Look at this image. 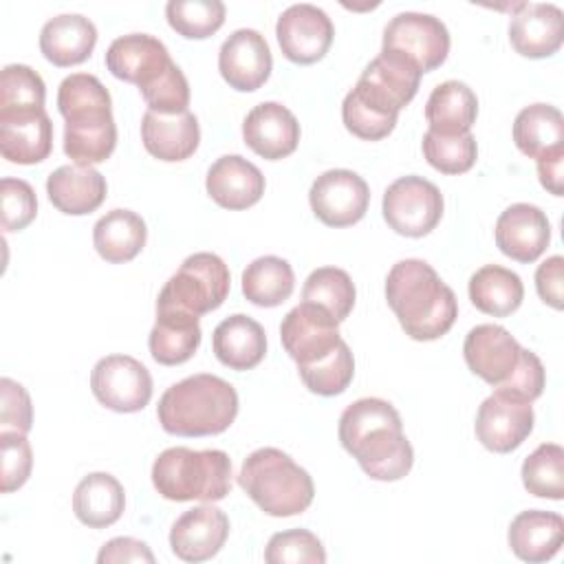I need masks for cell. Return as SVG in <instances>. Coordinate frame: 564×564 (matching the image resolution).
<instances>
[{
  "label": "cell",
  "instance_id": "6da1fadb",
  "mask_svg": "<svg viewBox=\"0 0 564 564\" xmlns=\"http://www.w3.org/2000/svg\"><path fill=\"white\" fill-rule=\"evenodd\" d=\"M339 443L352 454L372 480H401L410 474L414 449L392 403L366 397L350 403L339 416Z\"/></svg>",
  "mask_w": 564,
  "mask_h": 564
},
{
  "label": "cell",
  "instance_id": "7a4b0ae2",
  "mask_svg": "<svg viewBox=\"0 0 564 564\" xmlns=\"http://www.w3.org/2000/svg\"><path fill=\"white\" fill-rule=\"evenodd\" d=\"M386 300L405 335L416 341L443 337L458 315L454 291L425 260L416 258L399 260L388 271Z\"/></svg>",
  "mask_w": 564,
  "mask_h": 564
},
{
  "label": "cell",
  "instance_id": "3957f363",
  "mask_svg": "<svg viewBox=\"0 0 564 564\" xmlns=\"http://www.w3.org/2000/svg\"><path fill=\"white\" fill-rule=\"evenodd\" d=\"M238 414L234 386L216 375H192L172 383L159 399L156 416L167 434L212 436L225 432Z\"/></svg>",
  "mask_w": 564,
  "mask_h": 564
},
{
  "label": "cell",
  "instance_id": "277c9868",
  "mask_svg": "<svg viewBox=\"0 0 564 564\" xmlns=\"http://www.w3.org/2000/svg\"><path fill=\"white\" fill-rule=\"evenodd\" d=\"M245 494L273 518H289L306 511L315 496L313 478L289 454L278 447L251 452L238 474Z\"/></svg>",
  "mask_w": 564,
  "mask_h": 564
},
{
  "label": "cell",
  "instance_id": "5b68a950",
  "mask_svg": "<svg viewBox=\"0 0 564 564\" xmlns=\"http://www.w3.org/2000/svg\"><path fill=\"white\" fill-rule=\"evenodd\" d=\"M152 485L174 502H216L231 489V458L223 449L170 447L152 465Z\"/></svg>",
  "mask_w": 564,
  "mask_h": 564
},
{
  "label": "cell",
  "instance_id": "8992f818",
  "mask_svg": "<svg viewBox=\"0 0 564 564\" xmlns=\"http://www.w3.org/2000/svg\"><path fill=\"white\" fill-rule=\"evenodd\" d=\"M229 286V269L220 256L209 251L192 253L161 289L156 315L198 319L227 300Z\"/></svg>",
  "mask_w": 564,
  "mask_h": 564
},
{
  "label": "cell",
  "instance_id": "52a82bcc",
  "mask_svg": "<svg viewBox=\"0 0 564 564\" xmlns=\"http://www.w3.org/2000/svg\"><path fill=\"white\" fill-rule=\"evenodd\" d=\"M421 75L412 62L381 51L364 68L350 95L372 112L397 121L399 110L414 99Z\"/></svg>",
  "mask_w": 564,
  "mask_h": 564
},
{
  "label": "cell",
  "instance_id": "ba28073f",
  "mask_svg": "<svg viewBox=\"0 0 564 564\" xmlns=\"http://www.w3.org/2000/svg\"><path fill=\"white\" fill-rule=\"evenodd\" d=\"M381 51L412 62L421 73H430L447 59L449 31L430 13H397L383 29Z\"/></svg>",
  "mask_w": 564,
  "mask_h": 564
},
{
  "label": "cell",
  "instance_id": "9c48e42d",
  "mask_svg": "<svg viewBox=\"0 0 564 564\" xmlns=\"http://www.w3.org/2000/svg\"><path fill=\"white\" fill-rule=\"evenodd\" d=\"M443 194L423 176H401L383 194V218L388 227L408 238L427 236L443 218Z\"/></svg>",
  "mask_w": 564,
  "mask_h": 564
},
{
  "label": "cell",
  "instance_id": "30bf717a",
  "mask_svg": "<svg viewBox=\"0 0 564 564\" xmlns=\"http://www.w3.org/2000/svg\"><path fill=\"white\" fill-rule=\"evenodd\" d=\"M95 399L115 412H139L152 399V377L148 368L130 355L101 357L90 372Z\"/></svg>",
  "mask_w": 564,
  "mask_h": 564
},
{
  "label": "cell",
  "instance_id": "8fae6325",
  "mask_svg": "<svg viewBox=\"0 0 564 564\" xmlns=\"http://www.w3.org/2000/svg\"><path fill=\"white\" fill-rule=\"evenodd\" d=\"M280 339L297 366H308L324 359L341 341L339 322L326 308L302 302L284 315Z\"/></svg>",
  "mask_w": 564,
  "mask_h": 564
},
{
  "label": "cell",
  "instance_id": "7c38bea8",
  "mask_svg": "<svg viewBox=\"0 0 564 564\" xmlns=\"http://www.w3.org/2000/svg\"><path fill=\"white\" fill-rule=\"evenodd\" d=\"M308 203L324 225L348 227L366 216L370 189L352 170H328L313 181Z\"/></svg>",
  "mask_w": 564,
  "mask_h": 564
},
{
  "label": "cell",
  "instance_id": "4fadbf2b",
  "mask_svg": "<svg viewBox=\"0 0 564 564\" xmlns=\"http://www.w3.org/2000/svg\"><path fill=\"white\" fill-rule=\"evenodd\" d=\"M275 35L286 59L295 64H315L328 53L335 26L326 11L302 2L282 11L275 24Z\"/></svg>",
  "mask_w": 564,
  "mask_h": 564
},
{
  "label": "cell",
  "instance_id": "5bb4252c",
  "mask_svg": "<svg viewBox=\"0 0 564 564\" xmlns=\"http://www.w3.org/2000/svg\"><path fill=\"white\" fill-rule=\"evenodd\" d=\"M533 421L535 414L529 401L494 392L480 403L474 430L482 447L496 454H509L533 432Z\"/></svg>",
  "mask_w": 564,
  "mask_h": 564
},
{
  "label": "cell",
  "instance_id": "9a60e30c",
  "mask_svg": "<svg viewBox=\"0 0 564 564\" xmlns=\"http://www.w3.org/2000/svg\"><path fill=\"white\" fill-rule=\"evenodd\" d=\"M273 57L269 44L253 29L234 31L218 51V70L234 90H258L269 79Z\"/></svg>",
  "mask_w": 564,
  "mask_h": 564
},
{
  "label": "cell",
  "instance_id": "2e32d148",
  "mask_svg": "<svg viewBox=\"0 0 564 564\" xmlns=\"http://www.w3.org/2000/svg\"><path fill=\"white\" fill-rule=\"evenodd\" d=\"M520 355L522 346L507 328L498 324L474 326L463 344V357L469 370L494 388L513 375Z\"/></svg>",
  "mask_w": 564,
  "mask_h": 564
},
{
  "label": "cell",
  "instance_id": "e0dca14e",
  "mask_svg": "<svg viewBox=\"0 0 564 564\" xmlns=\"http://www.w3.org/2000/svg\"><path fill=\"white\" fill-rule=\"evenodd\" d=\"M496 245L516 262H535L551 242L546 214L529 203L509 205L496 220Z\"/></svg>",
  "mask_w": 564,
  "mask_h": 564
},
{
  "label": "cell",
  "instance_id": "ac0fdd59",
  "mask_svg": "<svg viewBox=\"0 0 564 564\" xmlns=\"http://www.w3.org/2000/svg\"><path fill=\"white\" fill-rule=\"evenodd\" d=\"M229 535L225 511L205 502L187 509L170 529L172 553L183 562H205L214 557Z\"/></svg>",
  "mask_w": 564,
  "mask_h": 564
},
{
  "label": "cell",
  "instance_id": "d6986e66",
  "mask_svg": "<svg viewBox=\"0 0 564 564\" xmlns=\"http://www.w3.org/2000/svg\"><path fill=\"white\" fill-rule=\"evenodd\" d=\"M64 154L75 165L93 167L115 152L117 126L110 106L86 108L64 117Z\"/></svg>",
  "mask_w": 564,
  "mask_h": 564
},
{
  "label": "cell",
  "instance_id": "ffe728a7",
  "mask_svg": "<svg viewBox=\"0 0 564 564\" xmlns=\"http://www.w3.org/2000/svg\"><path fill=\"white\" fill-rule=\"evenodd\" d=\"M242 139L258 156L278 161L295 152L300 143V123L286 106L262 101L245 117Z\"/></svg>",
  "mask_w": 564,
  "mask_h": 564
},
{
  "label": "cell",
  "instance_id": "44dd1931",
  "mask_svg": "<svg viewBox=\"0 0 564 564\" xmlns=\"http://www.w3.org/2000/svg\"><path fill=\"white\" fill-rule=\"evenodd\" d=\"M564 40V13L555 4L522 2L509 22V42L516 53L542 59L560 51Z\"/></svg>",
  "mask_w": 564,
  "mask_h": 564
},
{
  "label": "cell",
  "instance_id": "7402d4cb",
  "mask_svg": "<svg viewBox=\"0 0 564 564\" xmlns=\"http://www.w3.org/2000/svg\"><path fill=\"white\" fill-rule=\"evenodd\" d=\"M53 150V123L44 108L0 112V152L18 165L44 161Z\"/></svg>",
  "mask_w": 564,
  "mask_h": 564
},
{
  "label": "cell",
  "instance_id": "603a6c76",
  "mask_svg": "<svg viewBox=\"0 0 564 564\" xmlns=\"http://www.w3.org/2000/svg\"><path fill=\"white\" fill-rule=\"evenodd\" d=\"M172 64L165 44L148 33H130L117 37L106 51V68L123 82L139 88L152 82Z\"/></svg>",
  "mask_w": 564,
  "mask_h": 564
},
{
  "label": "cell",
  "instance_id": "cb8c5ba5",
  "mask_svg": "<svg viewBox=\"0 0 564 564\" xmlns=\"http://www.w3.org/2000/svg\"><path fill=\"white\" fill-rule=\"evenodd\" d=\"M143 148L159 161L176 163L189 159L200 143V128L194 112L159 115L145 110L141 119Z\"/></svg>",
  "mask_w": 564,
  "mask_h": 564
},
{
  "label": "cell",
  "instance_id": "d4e9b609",
  "mask_svg": "<svg viewBox=\"0 0 564 564\" xmlns=\"http://www.w3.org/2000/svg\"><path fill=\"white\" fill-rule=\"evenodd\" d=\"M207 194L225 209H247L264 194L262 172L240 154H225L212 163L205 178Z\"/></svg>",
  "mask_w": 564,
  "mask_h": 564
},
{
  "label": "cell",
  "instance_id": "484cf974",
  "mask_svg": "<svg viewBox=\"0 0 564 564\" xmlns=\"http://www.w3.org/2000/svg\"><path fill=\"white\" fill-rule=\"evenodd\" d=\"M212 348L223 366L231 370H251L264 359L267 335L253 317L236 313L214 328Z\"/></svg>",
  "mask_w": 564,
  "mask_h": 564
},
{
  "label": "cell",
  "instance_id": "4316f807",
  "mask_svg": "<svg viewBox=\"0 0 564 564\" xmlns=\"http://www.w3.org/2000/svg\"><path fill=\"white\" fill-rule=\"evenodd\" d=\"M108 185L101 172L86 165H62L46 178L48 200L68 216L95 212L106 198Z\"/></svg>",
  "mask_w": 564,
  "mask_h": 564
},
{
  "label": "cell",
  "instance_id": "83f0119b",
  "mask_svg": "<svg viewBox=\"0 0 564 564\" xmlns=\"http://www.w3.org/2000/svg\"><path fill=\"white\" fill-rule=\"evenodd\" d=\"M509 546L511 551L529 562L540 564L551 560L564 540V520L560 513L529 509L518 513L509 524Z\"/></svg>",
  "mask_w": 564,
  "mask_h": 564
},
{
  "label": "cell",
  "instance_id": "f1b7e54d",
  "mask_svg": "<svg viewBox=\"0 0 564 564\" xmlns=\"http://www.w3.org/2000/svg\"><path fill=\"white\" fill-rule=\"evenodd\" d=\"M95 44L97 29L79 13L55 15L40 31V51L55 66H75L86 62Z\"/></svg>",
  "mask_w": 564,
  "mask_h": 564
},
{
  "label": "cell",
  "instance_id": "f546056e",
  "mask_svg": "<svg viewBox=\"0 0 564 564\" xmlns=\"http://www.w3.org/2000/svg\"><path fill=\"white\" fill-rule=\"evenodd\" d=\"M126 509L121 482L106 471H93L79 480L73 494V511L77 520L90 529L115 524Z\"/></svg>",
  "mask_w": 564,
  "mask_h": 564
},
{
  "label": "cell",
  "instance_id": "4dcf8cb0",
  "mask_svg": "<svg viewBox=\"0 0 564 564\" xmlns=\"http://www.w3.org/2000/svg\"><path fill=\"white\" fill-rule=\"evenodd\" d=\"M145 220L130 209H110L93 227V245L97 253L112 264L130 262L145 247Z\"/></svg>",
  "mask_w": 564,
  "mask_h": 564
},
{
  "label": "cell",
  "instance_id": "1f68e13d",
  "mask_svg": "<svg viewBox=\"0 0 564 564\" xmlns=\"http://www.w3.org/2000/svg\"><path fill=\"white\" fill-rule=\"evenodd\" d=\"M478 115L476 93L458 79L438 84L425 104V119L432 132L438 134H465L474 126Z\"/></svg>",
  "mask_w": 564,
  "mask_h": 564
},
{
  "label": "cell",
  "instance_id": "d6a6232c",
  "mask_svg": "<svg viewBox=\"0 0 564 564\" xmlns=\"http://www.w3.org/2000/svg\"><path fill=\"white\" fill-rule=\"evenodd\" d=\"M522 297V280L507 267L485 264L469 278V300L487 315L507 317L520 308Z\"/></svg>",
  "mask_w": 564,
  "mask_h": 564
},
{
  "label": "cell",
  "instance_id": "836d02e7",
  "mask_svg": "<svg viewBox=\"0 0 564 564\" xmlns=\"http://www.w3.org/2000/svg\"><path fill=\"white\" fill-rule=\"evenodd\" d=\"M513 141L529 159L564 148V117L551 104H531L513 121Z\"/></svg>",
  "mask_w": 564,
  "mask_h": 564
},
{
  "label": "cell",
  "instance_id": "e575fe53",
  "mask_svg": "<svg viewBox=\"0 0 564 564\" xmlns=\"http://www.w3.org/2000/svg\"><path fill=\"white\" fill-rule=\"evenodd\" d=\"M293 289L295 275L284 258L262 256L242 271V293L256 306L273 308L289 300Z\"/></svg>",
  "mask_w": 564,
  "mask_h": 564
},
{
  "label": "cell",
  "instance_id": "d590c367",
  "mask_svg": "<svg viewBox=\"0 0 564 564\" xmlns=\"http://www.w3.org/2000/svg\"><path fill=\"white\" fill-rule=\"evenodd\" d=\"M150 355L156 364L178 366L194 357L200 346V326L198 319L176 317V315H156V322L148 337Z\"/></svg>",
  "mask_w": 564,
  "mask_h": 564
},
{
  "label": "cell",
  "instance_id": "8d00e7d4",
  "mask_svg": "<svg viewBox=\"0 0 564 564\" xmlns=\"http://www.w3.org/2000/svg\"><path fill=\"white\" fill-rule=\"evenodd\" d=\"M355 284L344 269L319 267L315 269L302 289V300L326 308L337 322H344L355 306Z\"/></svg>",
  "mask_w": 564,
  "mask_h": 564
},
{
  "label": "cell",
  "instance_id": "74e56055",
  "mask_svg": "<svg viewBox=\"0 0 564 564\" xmlns=\"http://www.w3.org/2000/svg\"><path fill=\"white\" fill-rule=\"evenodd\" d=\"M522 485L529 494L549 500L564 498V449L557 443L538 445L522 463Z\"/></svg>",
  "mask_w": 564,
  "mask_h": 564
},
{
  "label": "cell",
  "instance_id": "f35d334b",
  "mask_svg": "<svg viewBox=\"0 0 564 564\" xmlns=\"http://www.w3.org/2000/svg\"><path fill=\"white\" fill-rule=\"evenodd\" d=\"M220 0H170L165 4L167 24L187 40H205L225 24Z\"/></svg>",
  "mask_w": 564,
  "mask_h": 564
},
{
  "label": "cell",
  "instance_id": "ab89813d",
  "mask_svg": "<svg viewBox=\"0 0 564 564\" xmlns=\"http://www.w3.org/2000/svg\"><path fill=\"white\" fill-rule=\"evenodd\" d=\"M297 372L311 392L322 397H335L350 386L355 375V359L348 344L341 339L333 352L315 364L297 366Z\"/></svg>",
  "mask_w": 564,
  "mask_h": 564
},
{
  "label": "cell",
  "instance_id": "60d3db41",
  "mask_svg": "<svg viewBox=\"0 0 564 564\" xmlns=\"http://www.w3.org/2000/svg\"><path fill=\"white\" fill-rule=\"evenodd\" d=\"M423 156L441 174H463L474 167L478 145L471 132L438 134L427 130L423 134Z\"/></svg>",
  "mask_w": 564,
  "mask_h": 564
},
{
  "label": "cell",
  "instance_id": "b9f144b4",
  "mask_svg": "<svg viewBox=\"0 0 564 564\" xmlns=\"http://www.w3.org/2000/svg\"><path fill=\"white\" fill-rule=\"evenodd\" d=\"M46 86L40 73L24 64H9L0 73V112L44 108Z\"/></svg>",
  "mask_w": 564,
  "mask_h": 564
},
{
  "label": "cell",
  "instance_id": "7bdbcfd3",
  "mask_svg": "<svg viewBox=\"0 0 564 564\" xmlns=\"http://www.w3.org/2000/svg\"><path fill=\"white\" fill-rule=\"evenodd\" d=\"M269 564H324L326 551L319 538L306 529L273 533L264 549Z\"/></svg>",
  "mask_w": 564,
  "mask_h": 564
},
{
  "label": "cell",
  "instance_id": "ee69618b",
  "mask_svg": "<svg viewBox=\"0 0 564 564\" xmlns=\"http://www.w3.org/2000/svg\"><path fill=\"white\" fill-rule=\"evenodd\" d=\"M139 90L148 104V110L159 115H178L189 106V84L174 62Z\"/></svg>",
  "mask_w": 564,
  "mask_h": 564
},
{
  "label": "cell",
  "instance_id": "f6af8a7d",
  "mask_svg": "<svg viewBox=\"0 0 564 564\" xmlns=\"http://www.w3.org/2000/svg\"><path fill=\"white\" fill-rule=\"evenodd\" d=\"M0 212L4 231H22L35 220L37 198L33 187L22 178L4 176L0 181Z\"/></svg>",
  "mask_w": 564,
  "mask_h": 564
},
{
  "label": "cell",
  "instance_id": "bcb514c9",
  "mask_svg": "<svg viewBox=\"0 0 564 564\" xmlns=\"http://www.w3.org/2000/svg\"><path fill=\"white\" fill-rule=\"evenodd\" d=\"M0 456H2V494L20 489L33 467V452L22 432H0Z\"/></svg>",
  "mask_w": 564,
  "mask_h": 564
},
{
  "label": "cell",
  "instance_id": "7dc6e473",
  "mask_svg": "<svg viewBox=\"0 0 564 564\" xmlns=\"http://www.w3.org/2000/svg\"><path fill=\"white\" fill-rule=\"evenodd\" d=\"M544 383H546V375H544V366H542L540 357L535 352L522 348V355H520V361H518L513 375L505 383H500L494 392L533 403L542 394Z\"/></svg>",
  "mask_w": 564,
  "mask_h": 564
},
{
  "label": "cell",
  "instance_id": "c3c4849f",
  "mask_svg": "<svg viewBox=\"0 0 564 564\" xmlns=\"http://www.w3.org/2000/svg\"><path fill=\"white\" fill-rule=\"evenodd\" d=\"M0 397H2L0 432L13 430V432L26 434L33 425V405H31V397L24 390V386L9 377H2L0 379Z\"/></svg>",
  "mask_w": 564,
  "mask_h": 564
},
{
  "label": "cell",
  "instance_id": "681fc988",
  "mask_svg": "<svg viewBox=\"0 0 564 564\" xmlns=\"http://www.w3.org/2000/svg\"><path fill=\"white\" fill-rule=\"evenodd\" d=\"M341 119H344V126L348 132H352L355 137L366 139V141H379V139L388 137L397 126L394 119H386V117L372 112L361 101H357L350 93L344 97Z\"/></svg>",
  "mask_w": 564,
  "mask_h": 564
},
{
  "label": "cell",
  "instance_id": "f907efd6",
  "mask_svg": "<svg viewBox=\"0 0 564 564\" xmlns=\"http://www.w3.org/2000/svg\"><path fill=\"white\" fill-rule=\"evenodd\" d=\"M562 273H564V258L562 256H551L546 258L538 271H535V289L538 295L542 297L544 304L553 306V308H562L564 306V282H562Z\"/></svg>",
  "mask_w": 564,
  "mask_h": 564
},
{
  "label": "cell",
  "instance_id": "816d5d0a",
  "mask_svg": "<svg viewBox=\"0 0 564 564\" xmlns=\"http://www.w3.org/2000/svg\"><path fill=\"white\" fill-rule=\"evenodd\" d=\"M97 562L99 564H115V562H148V564H154V553L141 540L112 538L101 546V551L97 555Z\"/></svg>",
  "mask_w": 564,
  "mask_h": 564
},
{
  "label": "cell",
  "instance_id": "f5cc1de1",
  "mask_svg": "<svg viewBox=\"0 0 564 564\" xmlns=\"http://www.w3.org/2000/svg\"><path fill=\"white\" fill-rule=\"evenodd\" d=\"M564 167V148L549 152L538 159V176L542 187H546L553 196H562L564 185H562V170Z\"/></svg>",
  "mask_w": 564,
  "mask_h": 564
}]
</instances>
